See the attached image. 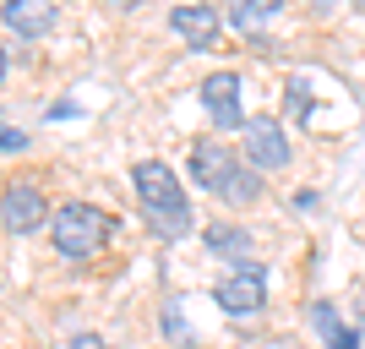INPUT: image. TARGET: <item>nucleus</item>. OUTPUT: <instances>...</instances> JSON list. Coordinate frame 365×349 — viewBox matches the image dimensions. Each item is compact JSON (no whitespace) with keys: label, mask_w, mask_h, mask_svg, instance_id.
<instances>
[{"label":"nucleus","mask_w":365,"mask_h":349,"mask_svg":"<svg viewBox=\"0 0 365 349\" xmlns=\"http://www.w3.org/2000/svg\"><path fill=\"white\" fill-rule=\"evenodd\" d=\"M191 175H197L207 191H213L218 202H229V208H251V202L262 197V175L251 158H240L235 148H224L218 137H202L197 148H191Z\"/></svg>","instance_id":"obj_1"},{"label":"nucleus","mask_w":365,"mask_h":349,"mask_svg":"<svg viewBox=\"0 0 365 349\" xmlns=\"http://www.w3.org/2000/svg\"><path fill=\"white\" fill-rule=\"evenodd\" d=\"M131 186H137L142 208H148V218H153V235H164V241L191 235V202H185V191H180V181H175L169 164L142 158L137 175H131Z\"/></svg>","instance_id":"obj_2"},{"label":"nucleus","mask_w":365,"mask_h":349,"mask_svg":"<svg viewBox=\"0 0 365 349\" xmlns=\"http://www.w3.org/2000/svg\"><path fill=\"white\" fill-rule=\"evenodd\" d=\"M109 213H98V208H88V202H66L55 218H49V241H55V251L61 257H71V262H88L98 246L109 241Z\"/></svg>","instance_id":"obj_3"},{"label":"nucleus","mask_w":365,"mask_h":349,"mask_svg":"<svg viewBox=\"0 0 365 349\" xmlns=\"http://www.w3.org/2000/svg\"><path fill=\"white\" fill-rule=\"evenodd\" d=\"M218 305H224L229 317H251L267 305V273H262V262H240V268H229L218 278Z\"/></svg>","instance_id":"obj_4"},{"label":"nucleus","mask_w":365,"mask_h":349,"mask_svg":"<svg viewBox=\"0 0 365 349\" xmlns=\"http://www.w3.org/2000/svg\"><path fill=\"white\" fill-rule=\"evenodd\" d=\"M44 218H49V202L33 181H11L0 191V224L11 229V235H33Z\"/></svg>","instance_id":"obj_5"},{"label":"nucleus","mask_w":365,"mask_h":349,"mask_svg":"<svg viewBox=\"0 0 365 349\" xmlns=\"http://www.w3.org/2000/svg\"><path fill=\"white\" fill-rule=\"evenodd\" d=\"M202 109L213 115L218 131H240L245 115H240V76L235 71H213L202 82Z\"/></svg>","instance_id":"obj_6"},{"label":"nucleus","mask_w":365,"mask_h":349,"mask_svg":"<svg viewBox=\"0 0 365 349\" xmlns=\"http://www.w3.org/2000/svg\"><path fill=\"white\" fill-rule=\"evenodd\" d=\"M245 158L257 169H284L289 164V137H284V126L267 121V115H257V121H245Z\"/></svg>","instance_id":"obj_7"},{"label":"nucleus","mask_w":365,"mask_h":349,"mask_svg":"<svg viewBox=\"0 0 365 349\" xmlns=\"http://www.w3.org/2000/svg\"><path fill=\"white\" fill-rule=\"evenodd\" d=\"M169 28L180 33L191 49H213L218 33H224V22H218L213 6H175V11H169Z\"/></svg>","instance_id":"obj_8"},{"label":"nucleus","mask_w":365,"mask_h":349,"mask_svg":"<svg viewBox=\"0 0 365 349\" xmlns=\"http://www.w3.org/2000/svg\"><path fill=\"white\" fill-rule=\"evenodd\" d=\"M0 16H6V28L22 33V39H44V33L55 28V0H6Z\"/></svg>","instance_id":"obj_9"},{"label":"nucleus","mask_w":365,"mask_h":349,"mask_svg":"<svg viewBox=\"0 0 365 349\" xmlns=\"http://www.w3.org/2000/svg\"><path fill=\"white\" fill-rule=\"evenodd\" d=\"M207 251L240 268V262H251V235H245L240 224H213L207 229Z\"/></svg>","instance_id":"obj_10"},{"label":"nucleus","mask_w":365,"mask_h":349,"mask_svg":"<svg viewBox=\"0 0 365 349\" xmlns=\"http://www.w3.org/2000/svg\"><path fill=\"white\" fill-rule=\"evenodd\" d=\"M278 6H284V0H229V22L257 39V28L267 22V16H278Z\"/></svg>","instance_id":"obj_11"},{"label":"nucleus","mask_w":365,"mask_h":349,"mask_svg":"<svg viewBox=\"0 0 365 349\" xmlns=\"http://www.w3.org/2000/svg\"><path fill=\"white\" fill-rule=\"evenodd\" d=\"M317 328L327 333V344H333V349H360V333L333 317V305H317Z\"/></svg>","instance_id":"obj_12"},{"label":"nucleus","mask_w":365,"mask_h":349,"mask_svg":"<svg viewBox=\"0 0 365 349\" xmlns=\"http://www.w3.org/2000/svg\"><path fill=\"white\" fill-rule=\"evenodd\" d=\"M284 104H289V115H311V93H305V82L294 76L289 93H284Z\"/></svg>","instance_id":"obj_13"},{"label":"nucleus","mask_w":365,"mask_h":349,"mask_svg":"<svg viewBox=\"0 0 365 349\" xmlns=\"http://www.w3.org/2000/svg\"><path fill=\"white\" fill-rule=\"evenodd\" d=\"M0 148H6V153H22V148H28V131H11V126H0Z\"/></svg>","instance_id":"obj_14"},{"label":"nucleus","mask_w":365,"mask_h":349,"mask_svg":"<svg viewBox=\"0 0 365 349\" xmlns=\"http://www.w3.org/2000/svg\"><path fill=\"white\" fill-rule=\"evenodd\" d=\"M71 349H109V344H104V338H93V333H76Z\"/></svg>","instance_id":"obj_15"},{"label":"nucleus","mask_w":365,"mask_h":349,"mask_svg":"<svg viewBox=\"0 0 365 349\" xmlns=\"http://www.w3.org/2000/svg\"><path fill=\"white\" fill-rule=\"evenodd\" d=\"M109 6H125V11H131V6H142V0H109Z\"/></svg>","instance_id":"obj_16"},{"label":"nucleus","mask_w":365,"mask_h":349,"mask_svg":"<svg viewBox=\"0 0 365 349\" xmlns=\"http://www.w3.org/2000/svg\"><path fill=\"white\" fill-rule=\"evenodd\" d=\"M0 76H6V49H0Z\"/></svg>","instance_id":"obj_17"},{"label":"nucleus","mask_w":365,"mask_h":349,"mask_svg":"<svg viewBox=\"0 0 365 349\" xmlns=\"http://www.w3.org/2000/svg\"><path fill=\"white\" fill-rule=\"evenodd\" d=\"M317 6H333V0H317Z\"/></svg>","instance_id":"obj_18"},{"label":"nucleus","mask_w":365,"mask_h":349,"mask_svg":"<svg viewBox=\"0 0 365 349\" xmlns=\"http://www.w3.org/2000/svg\"><path fill=\"white\" fill-rule=\"evenodd\" d=\"M202 6H213V0H202Z\"/></svg>","instance_id":"obj_19"},{"label":"nucleus","mask_w":365,"mask_h":349,"mask_svg":"<svg viewBox=\"0 0 365 349\" xmlns=\"http://www.w3.org/2000/svg\"><path fill=\"white\" fill-rule=\"evenodd\" d=\"M354 6H365V0H354Z\"/></svg>","instance_id":"obj_20"}]
</instances>
